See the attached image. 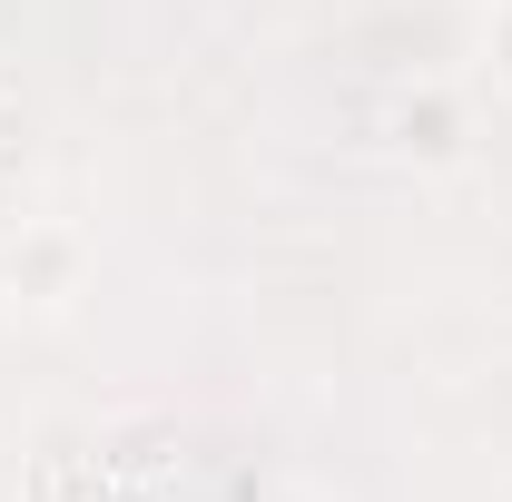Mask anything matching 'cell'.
Here are the masks:
<instances>
[{
	"instance_id": "cell-1",
	"label": "cell",
	"mask_w": 512,
	"mask_h": 502,
	"mask_svg": "<svg viewBox=\"0 0 512 502\" xmlns=\"http://www.w3.org/2000/svg\"><path fill=\"white\" fill-rule=\"evenodd\" d=\"M463 138H473V119H463V89H444V79H414V89L394 99V148H404V158L453 168V158H463Z\"/></svg>"
},
{
	"instance_id": "cell-2",
	"label": "cell",
	"mask_w": 512,
	"mask_h": 502,
	"mask_svg": "<svg viewBox=\"0 0 512 502\" xmlns=\"http://www.w3.org/2000/svg\"><path fill=\"white\" fill-rule=\"evenodd\" d=\"M483 69L493 89H512V0H483Z\"/></svg>"
},
{
	"instance_id": "cell-3",
	"label": "cell",
	"mask_w": 512,
	"mask_h": 502,
	"mask_svg": "<svg viewBox=\"0 0 512 502\" xmlns=\"http://www.w3.org/2000/svg\"><path fill=\"white\" fill-rule=\"evenodd\" d=\"M276 502H316V493H276Z\"/></svg>"
}]
</instances>
